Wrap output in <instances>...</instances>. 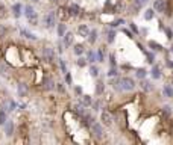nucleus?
Listing matches in <instances>:
<instances>
[{"label": "nucleus", "mask_w": 173, "mask_h": 145, "mask_svg": "<svg viewBox=\"0 0 173 145\" xmlns=\"http://www.w3.org/2000/svg\"><path fill=\"white\" fill-rule=\"evenodd\" d=\"M73 53H74L76 56H82L84 53H85L84 44H74V45H73Z\"/></svg>", "instance_id": "obj_20"}, {"label": "nucleus", "mask_w": 173, "mask_h": 145, "mask_svg": "<svg viewBox=\"0 0 173 145\" xmlns=\"http://www.w3.org/2000/svg\"><path fill=\"white\" fill-rule=\"evenodd\" d=\"M135 76H137L140 80H141V79H144L146 76H147V71H146L144 68H138V69H137V73H135Z\"/></svg>", "instance_id": "obj_35"}, {"label": "nucleus", "mask_w": 173, "mask_h": 145, "mask_svg": "<svg viewBox=\"0 0 173 145\" xmlns=\"http://www.w3.org/2000/svg\"><path fill=\"white\" fill-rule=\"evenodd\" d=\"M103 89H105V83H103V80H97V83H96V94H97V95H100L102 92H103Z\"/></svg>", "instance_id": "obj_25"}, {"label": "nucleus", "mask_w": 173, "mask_h": 145, "mask_svg": "<svg viewBox=\"0 0 173 145\" xmlns=\"http://www.w3.org/2000/svg\"><path fill=\"white\" fill-rule=\"evenodd\" d=\"M111 86H112V89H116V91H118V92H122L120 77H117V79H114V80H111Z\"/></svg>", "instance_id": "obj_26"}, {"label": "nucleus", "mask_w": 173, "mask_h": 145, "mask_svg": "<svg viewBox=\"0 0 173 145\" xmlns=\"http://www.w3.org/2000/svg\"><path fill=\"white\" fill-rule=\"evenodd\" d=\"M109 63H111V67H116V65H117V61H116L114 53H111V55H109Z\"/></svg>", "instance_id": "obj_45"}, {"label": "nucleus", "mask_w": 173, "mask_h": 145, "mask_svg": "<svg viewBox=\"0 0 173 145\" xmlns=\"http://www.w3.org/2000/svg\"><path fill=\"white\" fill-rule=\"evenodd\" d=\"M64 76H66V83H67V85H72V82H73V80H72V74L67 71L66 74H64Z\"/></svg>", "instance_id": "obj_47"}, {"label": "nucleus", "mask_w": 173, "mask_h": 145, "mask_svg": "<svg viewBox=\"0 0 173 145\" xmlns=\"http://www.w3.org/2000/svg\"><path fill=\"white\" fill-rule=\"evenodd\" d=\"M163 114H164L166 116L172 115V106H169V104H164V106H163Z\"/></svg>", "instance_id": "obj_40"}, {"label": "nucleus", "mask_w": 173, "mask_h": 145, "mask_svg": "<svg viewBox=\"0 0 173 145\" xmlns=\"http://www.w3.org/2000/svg\"><path fill=\"white\" fill-rule=\"evenodd\" d=\"M90 76L91 77H97V76H99V67H96L94 63H91V67H90Z\"/></svg>", "instance_id": "obj_32"}, {"label": "nucleus", "mask_w": 173, "mask_h": 145, "mask_svg": "<svg viewBox=\"0 0 173 145\" xmlns=\"http://www.w3.org/2000/svg\"><path fill=\"white\" fill-rule=\"evenodd\" d=\"M23 12L26 15V18L29 20V23H32L34 26H36V23H38V17H36V12L32 5H26V6L23 8Z\"/></svg>", "instance_id": "obj_2"}, {"label": "nucleus", "mask_w": 173, "mask_h": 145, "mask_svg": "<svg viewBox=\"0 0 173 145\" xmlns=\"http://www.w3.org/2000/svg\"><path fill=\"white\" fill-rule=\"evenodd\" d=\"M167 65H169L170 68H173V62H170V61H167Z\"/></svg>", "instance_id": "obj_53"}, {"label": "nucleus", "mask_w": 173, "mask_h": 145, "mask_svg": "<svg viewBox=\"0 0 173 145\" xmlns=\"http://www.w3.org/2000/svg\"><path fill=\"white\" fill-rule=\"evenodd\" d=\"M8 15V9L3 3H0V18H5Z\"/></svg>", "instance_id": "obj_38"}, {"label": "nucleus", "mask_w": 173, "mask_h": 145, "mask_svg": "<svg viewBox=\"0 0 173 145\" xmlns=\"http://www.w3.org/2000/svg\"><path fill=\"white\" fill-rule=\"evenodd\" d=\"M147 3H149V0H134V5L138 6V8H141V6H144V5H147Z\"/></svg>", "instance_id": "obj_41"}, {"label": "nucleus", "mask_w": 173, "mask_h": 145, "mask_svg": "<svg viewBox=\"0 0 173 145\" xmlns=\"http://www.w3.org/2000/svg\"><path fill=\"white\" fill-rule=\"evenodd\" d=\"M100 120H102V122H103V126H112V116H111V114L108 112L106 109H103L102 110V114H100Z\"/></svg>", "instance_id": "obj_9"}, {"label": "nucleus", "mask_w": 173, "mask_h": 145, "mask_svg": "<svg viewBox=\"0 0 173 145\" xmlns=\"http://www.w3.org/2000/svg\"><path fill=\"white\" fill-rule=\"evenodd\" d=\"M17 92H18V97H28V94H29L28 85L23 83V82H20V83L17 85Z\"/></svg>", "instance_id": "obj_12"}, {"label": "nucleus", "mask_w": 173, "mask_h": 145, "mask_svg": "<svg viewBox=\"0 0 173 145\" xmlns=\"http://www.w3.org/2000/svg\"><path fill=\"white\" fill-rule=\"evenodd\" d=\"M74 92H76L78 95H82V88H80V86H76V88H74Z\"/></svg>", "instance_id": "obj_51"}, {"label": "nucleus", "mask_w": 173, "mask_h": 145, "mask_svg": "<svg viewBox=\"0 0 173 145\" xmlns=\"http://www.w3.org/2000/svg\"><path fill=\"white\" fill-rule=\"evenodd\" d=\"M120 86L122 91H134L135 89V80L132 77H120Z\"/></svg>", "instance_id": "obj_3"}, {"label": "nucleus", "mask_w": 173, "mask_h": 145, "mask_svg": "<svg viewBox=\"0 0 173 145\" xmlns=\"http://www.w3.org/2000/svg\"><path fill=\"white\" fill-rule=\"evenodd\" d=\"M97 35H99V32H97L96 29H91V30H90L88 36H86V39H88V42H90V44H94V42L97 41V38H99Z\"/></svg>", "instance_id": "obj_17"}, {"label": "nucleus", "mask_w": 173, "mask_h": 145, "mask_svg": "<svg viewBox=\"0 0 173 145\" xmlns=\"http://www.w3.org/2000/svg\"><path fill=\"white\" fill-rule=\"evenodd\" d=\"M82 97V101H80V103H82L85 107L86 106H91V103H93V98H91L90 95H80Z\"/></svg>", "instance_id": "obj_31"}, {"label": "nucleus", "mask_w": 173, "mask_h": 145, "mask_svg": "<svg viewBox=\"0 0 173 145\" xmlns=\"http://www.w3.org/2000/svg\"><path fill=\"white\" fill-rule=\"evenodd\" d=\"M56 86V83H55V80H53L52 77H44V80H43V88H44L46 91H53Z\"/></svg>", "instance_id": "obj_11"}, {"label": "nucleus", "mask_w": 173, "mask_h": 145, "mask_svg": "<svg viewBox=\"0 0 173 145\" xmlns=\"http://www.w3.org/2000/svg\"><path fill=\"white\" fill-rule=\"evenodd\" d=\"M170 50H172V53H173V44H172V47H170Z\"/></svg>", "instance_id": "obj_54"}, {"label": "nucleus", "mask_w": 173, "mask_h": 145, "mask_svg": "<svg viewBox=\"0 0 173 145\" xmlns=\"http://www.w3.org/2000/svg\"><path fill=\"white\" fill-rule=\"evenodd\" d=\"M150 76H152L153 80L161 79V68H159L158 65H153V67H152V71H150Z\"/></svg>", "instance_id": "obj_18"}, {"label": "nucleus", "mask_w": 173, "mask_h": 145, "mask_svg": "<svg viewBox=\"0 0 173 145\" xmlns=\"http://www.w3.org/2000/svg\"><path fill=\"white\" fill-rule=\"evenodd\" d=\"M123 33H125V35H128V36H129V38H134V35H132V32H131V30H128V29H123Z\"/></svg>", "instance_id": "obj_50"}, {"label": "nucleus", "mask_w": 173, "mask_h": 145, "mask_svg": "<svg viewBox=\"0 0 173 145\" xmlns=\"http://www.w3.org/2000/svg\"><path fill=\"white\" fill-rule=\"evenodd\" d=\"M86 63H88V62H86V59L80 57V56H79V59L76 61V65H78L79 68H84V67H86Z\"/></svg>", "instance_id": "obj_39"}, {"label": "nucleus", "mask_w": 173, "mask_h": 145, "mask_svg": "<svg viewBox=\"0 0 173 145\" xmlns=\"http://www.w3.org/2000/svg\"><path fill=\"white\" fill-rule=\"evenodd\" d=\"M58 91H59V92H61V94H64V92H66V88H64V83H56V86H55Z\"/></svg>", "instance_id": "obj_48"}, {"label": "nucleus", "mask_w": 173, "mask_h": 145, "mask_svg": "<svg viewBox=\"0 0 173 145\" xmlns=\"http://www.w3.org/2000/svg\"><path fill=\"white\" fill-rule=\"evenodd\" d=\"M0 107H2V109H5L9 114V112H12V110H15L17 109V103H15L14 100H11V98H6L5 101H2V103H0Z\"/></svg>", "instance_id": "obj_6"}, {"label": "nucleus", "mask_w": 173, "mask_h": 145, "mask_svg": "<svg viewBox=\"0 0 173 145\" xmlns=\"http://www.w3.org/2000/svg\"><path fill=\"white\" fill-rule=\"evenodd\" d=\"M166 32H167V38L172 39V38H173V36H172V30H170V29H166Z\"/></svg>", "instance_id": "obj_52"}, {"label": "nucleus", "mask_w": 173, "mask_h": 145, "mask_svg": "<svg viewBox=\"0 0 173 145\" xmlns=\"http://www.w3.org/2000/svg\"><path fill=\"white\" fill-rule=\"evenodd\" d=\"M43 59H44L46 62H53L55 61V50H53L52 47H43Z\"/></svg>", "instance_id": "obj_5"}, {"label": "nucleus", "mask_w": 173, "mask_h": 145, "mask_svg": "<svg viewBox=\"0 0 173 145\" xmlns=\"http://www.w3.org/2000/svg\"><path fill=\"white\" fill-rule=\"evenodd\" d=\"M86 62H90V63H96L97 62V56H96L94 50H88V51H86Z\"/></svg>", "instance_id": "obj_22"}, {"label": "nucleus", "mask_w": 173, "mask_h": 145, "mask_svg": "<svg viewBox=\"0 0 173 145\" xmlns=\"http://www.w3.org/2000/svg\"><path fill=\"white\" fill-rule=\"evenodd\" d=\"M140 86H141L146 92H150V91H153V85L152 82H149V80H144L141 79V82H140Z\"/></svg>", "instance_id": "obj_16"}, {"label": "nucleus", "mask_w": 173, "mask_h": 145, "mask_svg": "<svg viewBox=\"0 0 173 145\" xmlns=\"http://www.w3.org/2000/svg\"><path fill=\"white\" fill-rule=\"evenodd\" d=\"M35 2H36V0H35Z\"/></svg>", "instance_id": "obj_55"}, {"label": "nucleus", "mask_w": 173, "mask_h": 145, "mask_svg": "<svg viewBox=\"0 0 173 145\" xmlns=\"http://www.w3.org/2000/svg\"><path fill=\"white\" fill-rule=\"evenodd\" d=\"M74 112L79 115V116H82L85 114V106L82 103H79V104H74Z\"/></svg>", "instance_id": "obj_28"}, {"label": "nucleus", "mask_w": 173, "mask_h": 145, "mask_svg": "<svg viewBox=\"0 0 173 145\" xmlns=\"http://www.w3.org/2000/svg\"><path fill=\"white\" fill-rule=\"evenodd\" d=\"M96 56H97V62H103V51L102 50H97Z\"/></svg>", "instance_id": "obj_44"}, {"label": "nucleus", "mask_w": 173, "mask_h": 145, "mask_svg": "<svg viewBox=\"0 0 173 145\" xmlns=\"http://www.w3.org/2000/svg\"><path fill=\"white\" fill-rule=\"evenodd\" d=\"M68 14L72 15V17H78V15L80 14V8L78 6V5H70L68 6Z\"/></svg>", "instance_id": "obj_21"}, {"label": "nucleus", "mask_w": 173, "mask_h": 145, "mask_svg": "<svg viewBox=\"0 0 173 145\" xmlns=\"http://www.w3.org/2000/svg\"><path fill=\"white\" fill-rule=\"evenodd\" d=\"M144 55H146V59H147V63H150V65H152V63H155V55L153 53H150V51H144Z\"/></svg>", "instance_id": "obj_34"}, {"label": "nucleus", "mask_w": 173, "mask_h": 145, "mask_svg": "<svg viewBox=\"0 0 173 145\" xmlns=\"http://www.w3.org/2000/svg\"><path fill=\"white\" fill-rule=\"evenodd\" d=\"M91 106H93V109H94L96 112H99V110L102 109V104H100V101H93V103H91Z\"/></svg>", "instance_id": "obj_42"}, {"label": "nucleus", "mask_w": 173, "mask_h": 145, "mask_svg": "<svg viewBox=\"0 0 173 145\" xmlns=\"http://www.w3.org/2000/svg\"><path fill=\"white\" fill-rule=\"evenodd\" d=\"M129 27L134 30V33H140V29L137 27V26H135V23H129Z\"/></svg>", "instance_id": "obj_49"}, {"label": "nucleus", "mask_w": 173, "mask_h": 145, "mask_svg": "<svg viewBox=\"0 0 173 145\" xmlns=\"http://www.w3.org/2000/svg\"><path fill=\"white\" fill-rule=\"evenodd\" d=\"M108 76H109V77L117 76V68H116V67H111V68H109V73H108Z\"/></svg>", "instance_id": "obj_46"}, {"label": "nucleus", "mask_w": 173, "mask_h": 145, "mask_svg": "<svg viewBox=\"0 0 173 145\" xmlns=\"http://www.w3.org/2000/svg\"><path fill=\"white\" fill-rule=\"evenodd\" d=\"M43 24H44L46 29H53L56 26V12H53V11H50V12H47L44 17H43Z\"/></svg>", "instance_id": "obj_1"}, {"label": "nucleus", "mask_w": 173, "mask_h": 145, "mask_svg": "<svg viewBox=\"0 0 173 145\" xmlns=\"http://www.w3.org/2000/svg\"><path fill=\"white\" fill-rule=\"evenodd\" d=\"M155 9L153 8H149V9H146V12H144V20H147V21H150L153 17H155Z\"/></svg>", "instance_id": "obj_24"}, {"label": "nucleus", "mask_w": 173, "mask_h": 145, "mask_svg": "<svg viewBox=\"0 0 173 145\" xmlns=\"http://www.w3.org/2000/svg\"><path fill=\"white\" fill-rule=\"evenodd\" d=\"M163 95L166 98H173V88L170 85H164L163 86Z\"/></svg>", "instance_id": "obj_19"}, {"label": "nucleus", "mask_w": 173, "mask_h": 145, "mask_svg": "<svg viewBox=\"0 0 173 145\" xmlns=\"http://www.w3.org/2000/svg\"><path fill=\"white\" fill-rule=\"evenodd\" d=\"M11 12H12V15L15 18H20L21 14H23V6H21L20 3H14L12 8H11Z\"/></svg>", "instance_id": "obj_13"}, {"label": "nucleus", "mask_w": 173, "mask_h": 145, "mask_svg": "<svg viewBox=\"0 0 173 145\" xmlns=\"http://www.w3.org/2000/svg\"><path fill=\"white\" fill-rule=\"evenodd\" d=\"M90 128H91V133H93V136L96 139H102V138H103V126H102V124L93 121L90 124Z\"/></svg>", "instance_id": "obj_4"}, {"label": "nucleus", "mask_w": 173, "mask_h": 145, "mask_svg": "<svg viewBox=\"0 0 173 145\" xmlns=\"http://www.w3.org/2000/svg\"><path fill=\"white\" fill-rule=\"evenodd\" d=\"M8 35V27L5 24H0V39H3Z\"/></svg>", "instance_id": "obj_37"}, {"label": "nucleus", "mask_w": 173, "mask_h": 145, "mask_svg": "<svg viewBox=\"0 0 173 145\" xmlns=\"http://www.w3.org/2000/svg\"><path fill=\"white\" fill-rule=\"evenodd\" d=\"M149 47L156 50V51H163V45L158 44V42H155V41H149Z\"/></svg>", "instance_id": "obj_33"}, {"label": "nucleus", "mask_w": 173, "mask_h": 145, "mask_svg": "<svg viewBox=\"0 0 173 145\" xmlns=\"http://www.w3.org/2000/svg\"><path fill=\"white\" fill-rule=\"evenodd\" d=\"M153 9H155V12L164 14V12H167V5H166L164 0H155L153 2Z\"/></svg>", "instance_id": "obj_10"}, {"label": "nucleus", "mask_w": 173, "mask_h": 145, "mask_svg": "<svg viewBox=\"0 0 173 145\" xmlns=\"http://www.w3.org/2000/svg\"><path fill=\"white\" fill-rule=\"evenodd\" d=\"M73 33L72 32H66V33H64V36H62V44H64V47H70L73 44Z\"/></svg>", "instance_id": "obj_14"}, {"label": "nucleus", "mask_w": 173, "mask_h": 145, "mask_svg": "<svg viewBox=\"0 0 173 145\" xmlns=\"http://www.w3.org/2000/svg\"><path fill=\"white\" fill-rule=\"evenodd\" d=\"M58 62H59V68H61L62 74H66V73H67V65H66V61H64L62 57H59V59H58Z\"/></svg>", "instance_id": "obj_36"}, {"label": "nucleus", "mask_w": 173, "mask_h": 145, "mask_svg": "<svg viewBox=\"0 0 173 145\" xmlns=\"http://www.w3.org/2000/svg\"><path fill=\"white\" fill-rule=\"evenodd\" d=\"M21 35H23L24 38L30 39V41H36V36H35L34 33H30L29 30H26V29H21Z\"/></svg>", "instance_id": "obj_27"}, {"label": "nucleus", "mask_w": 173, "mask_h": 145, "mask_svg": "<svg viewBox=\"0 0 173 145\" xmlns=\"http://www.w3.org/2000/svg\"><path fill=\"white\" fill-rule=\"evenodd\" d=\"M3 128H5V135L8 138H11L14 135V130H15V126H14V121L11 120H6V122L3 124Z\"/></svg>", "instance_id": "obj_8"}, {"label": "nucleus", "mask_w": 173, "mask_h": 145, "mask_svg": "<svg viewBox=\"0 0 173 145\" xmlns=\"http://www.w3.org/2000/svg\"><path fill=\"white\" fill-rule=\"evenodd\" d=\"M66 32H67L66 24H64V23H59V24H58V36H59V38H62Z\"/></svg>", "instance_id": "obj_30"}, {"label": "nucleus", "mask_w": 173, "mask_h": 145, "mask_svg": "<svg viewBox=\"0 0 173 145\" xmlns=\"http://www.w3.org/2000/svg\"><path fill=\"white\" fill-rule=\"evenodd\" d=\"M6 120H8V112L0 107V126H3L6 122Z\"/></svg>", "instance_id": "obj_29"}, {"label": "nucleus", "mask_w": 173, "mask_h": 145, "mask_svg": "<svg viewBox=\"0 0 173 145\" xmlns=\"http://www.w3.org/2000/svg\"><path fill=\"white\" fill-rule=\"evenodd\" d=\"M123 23H125V20H123V18H117L116 21H112V23H111V26H112V27H117V26H120Z\"/></svg>", "instance_id": "obj_43"}, {"label": "nucleus", "mask_w": 173, "mask_h": 145, "mask_svg": "<svg viewBox=\"0 0 173 145\" xmlns=\"http://www.w3.org/2000/svg\"><path fill=\"white\" fill-rule=\"evenodd\" d=\"M11 71H12V68H11L9 63L5 62V61H0V76L9 77L11 76Z\"/></svg>", "instance_id": "obj_7"}, {"label": "nucleus", "mask_w": 173, "mask_h": 145, "mask_svg": "<svg viewBox=\"0 0 173 145\" xmlns=\"http://www.w3.org/2000/svg\"><path fill=\"white\" fill-rule=\"evenodd\" d=\"M78 33L82 36V38H86L88 33H90V27H88L86 24H79V26H78Z\"/></svg>", "instance_id": "obj_15"}, {"label": "nucleus", "mask_w": 173, "mask_h": 145, "mask_svg": "<svg viewBox=\"0 0 173 145\" xmlns=\"http://www.w3.org/2000/svg\"><path fill=\"white\" fill-rule=\"evenodd\" d=\"M116 36H117V32L114 29H111V30H108V33H106V41H108V44H112L116 39Z\"/></svg>", "instance_id": "obj_23"}]
</instances>
